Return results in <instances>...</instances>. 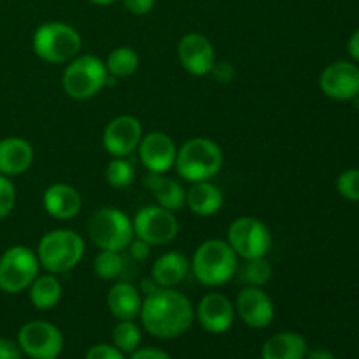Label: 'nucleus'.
Here are the masks:
<instances>
[{"label": "nucleus", "instance_id": "obj_1", "mask_svg": "<svg viewBox=\"0 0 359 359\" xmlns=\"http://www.w3.org/2000/svg\"><path fill=\"white\" fill-rule=\"evenodd\" d=\"M139 319L144 330L153 337L174 340L191 328L195 309L188 297L175 287H160L149 297H144Z\"/></svg>", "mask_w": 359, "mask_h": 359}, {"label": "nucleus", "instance_id": "obj_2", "mask_svg": "<svg viewBox=\"0 0 359 359\" xmlns=\"http://www.w3.org/2000/svg\"><path fill=\"white\" fill-rule=\"evenodd\" d=\"M238 270V256L226 241L209 238L196 248L191 259L195 279L205 287H219L230 283Z\"/></svg>", "mask_w": 359, "mask_h": 359}, {"label": "nucleus", "instance_id": "obj_3", "mask_svg": "<svg viewBox=\"0 0 359 359\" xmlns=\"http://www.w3.org/2000/svg\"><path fill=\"white\" fill-rule=\"evenodd\" d=\"M224 153L216 140L209 137H193L177 149L175 172L186 182L210 181L221 172Z\"/></svg>", "mask_w": 359, "mask_h": 359}, {"label": "nucleus", "instance_id": "obj_4", "mask_svg": "<svg viewBox=\"0 0 359 359\" xmlns=\"http://www.w3.org/2000/svg\"><path fill=\"white\" fill-rule=\"evenodd\" d=\"M86 245L77 231L58 228L42 235L37 245V258L42 269L49 273H67L83 259Z\"/></svg>", "mask_w": 359, "mask_h": 359}, {"label": "nucleus", "instance_id": "obj_5", "mask_svg": "<svg viewBox=\"0 0 359 359\" xmlns=\"http://www.w3.org/2000/svg\"><path fill=\"white\" fill-rule=\"evenodd\" d=\"M32 48L42 62L67 65L70 60L81 55L83 39L72 25L63 21H48L35 30Z\"/></svg>", "mask_w": 359, "mask_h": 359}, {"label": "nucleus", "instance_id": "obj_6", "mask_svg": "<svg viewBox=\"0 0 359 359\" xmlns=\"http://www.w3.org/2000/svg\"><path fill=\"white\" fill-rule=\"evenodd\" d=\"M105 63L93 55H77L62 74V88L72 100H91L107 86Z\"/></svg>", "mask_w": 359, "mask_h": 359}, {"label": "nucleus", "instance_id": "obj_7", "mask_svg": "<svg viewBox=\"0 0 359 359\" xmlns=\"http://www.w3.org/2000/svg\"><path fill=\"white\" fill-rule=\"evenodd\" d=\"M88 237L98 249L125 251L135 237L132 217L116 207H100L88 221Z\"/></svg>", "mask_w": 359, "mask_h": 359}, {"label": "nucleus", "instance_id": "obj_8", "mask_svg": "<svg viewBox=\"0 0 359 359\" xmlns=\"http://www.w3.org/2000/svg\"><path fill=\"white\" fill-rule=\"evenodd\" d=\"M37 252L27 245H11L0 256V291L6 294H20L28 290L39 276Z\"/></svg>", "mask_w": 359, "mask_h": 359}, {"label": "nucleus", "instance_id": "obj_9", "mask_svg": "<svg viewBox=\"0 0 359 359\" xmlns=\"http://www.w3.org/2000/svg\"><path fill=\"white\" fill-rule=\"evenodd\" d=\"M226 242L235 255L242 259L266 258L272 248V233L262 219L252 216H241L228 226Z\"/></svg>", "mask_w": 359, "mask_h": 359}, {"label": "nucleus", "instance_id": "obj_10", "mask_svg": "<svg viewBox=\"0 0 359 359\" xmlns=\"http://www.w3.org/2000/svg\"><path fill=\"white\" fill-rule=\"evenodd\" d=\"M132 223L135 237L142 238L151 248L170 244L179 235V221L175 212L156 203L140 207Z\"/></svg>", "mask_w": 359, "mask_h": 359}, {"label": "nucleus", "instance_id": "obj_11", "mask_svg": "<svg viewBox=\"0 0 359 359\" xmlns=\"http://www.w3.org/2000/svg\"><path fill=\"white\" fill-rule=\"evenodd\" d=\"M21 353L32 359H58L63 351V335L49 321H30L18 332Z\"/></svg>", "mask_w": 359, "mask_h": 359}, {"label": "nucleus", "instance_id": "obj_12", "mask_svg": "<svg viewBox=\"0 0 359 359\" xmlns=\"http://www.w3.org/2000/svg\"><path fill=\"white\" fill-rule=\"evenodd\" d=\"M144 130L135 116L123 114L111 119L102 133V146L112 158H128L137 151Z\"/></svg>", "mask_w": 359, "mask_h": 359}, {"label": "nucleus", "instance_id": "obj_13", "mask_svg": "<svg viewBox=\"0 0 359 359\" xmlns=\"http://www.w3.org/2000/svg\"><path fill=\"white\" fill-rule=\"evenodd\" d=\"M235 312L252 330L269 328L276 318V305L263 287L245 286L235 300Z\"/></svg>", "mask_w": 359, "mask_h": 359}, {"label": "nucleus", "instance_id": "obj_14", "mask_svg": "<svg viewBox=\"0 0 359 359\" xmlns=\"http://www.w3.org/2000/svg\"><path fill=\"white\" fill-rule=\"evenodd\" d=\"M319 88L332 100H353L359 93V67L347 60L330 63L319 76Z\"/></svg>", "mask_w": 359, "mask_h": 359}, {"label": "nucleus", "instance_id": "obj_15", "mask_svg": "<svg viewBox=\"0 0 359 359\" xmlns=\"http://www.w3.org/2000/svg\"><path fill=\"white\" fill-rule=\"evenodd\" d=\"M177 56L182 69L195 77L209 76L216 60V51L209 39L198 32L182 35L177 44Z\"/></svg>", "mask_w": 359, "mask_h": 359}, {"label": "nucleus", "instance_id": "obj_16", "mask_svg": "<svg viewBox=\"0 0 359 359\" xmlns=\"http://www.w3.org/2000/svg\"><path fill=\"white\" fill-rule=\"evenodd\" d=\"M137 153L149 174H167L175 165L177 146L165 132H149L142 135Z\"/></svg>", "mask_w": 359, "mask_h": 359}, {"label": "nucleus", "instance_id": "obj_17", "mask_svg": "<svg viewBox=\"0 0 359 359\" xmlns=\"http://www.w3.org/2000/svg\"><path fill=\"white\" fill-rule=\"evenodd\" d=\"M235 304L223 293H207L195 311L196 321L207 333L223 335L235 323Z\"/></svg>", "mask_w": 359, "mask_h": 359}, {"label": "nucleus", "instance_id": "obj_18", "mask_svg": "<svg viewBox=\"0 0 359 359\" xmlns=\"http://www.w3.org/2000/svg\"><path fill=\"white\" fill-rule=\"evenodd\" d=\"M42 205L53 219L69 221L79 216L83 209V196L74 186L67 182H55L44 189Z\"/></svg>", "mask_w": 359, "mask_h": 359}, {"label": "nucleus", "instance_id": "obj_19", "mask_svg": "<svg viewBox=\"0 0 359 359\" xmlns=\"http://www.w3.org/2000/svg\"><path fill=\"white\" fill-rule=\"evenodd\" d=\"M34 147L23 137H6L0 140V174L16 177L34 163Z\"/></svg>", "mask_w": 359, "mask_h": 359}, {"label": "nucleus", "instance_id": "obj_20", "mask_svg": "<svg viewBox=\"0 0 359 359\" xmlns=\"http://www.w3.org/2000/svg\"><path fill=\"white\" fill-rule=\"evenodd\" d=\"M142 294L139 287L126 280L112 284L107 293V307L118 321H135L142 311Z\"/></svg>", "mask_w": 359, "mask_h": 359}, {"label": "nucleus", "instance_id": "obj_21", "mask_svg": "<svg viewBox=\"0 0 359 359\" xmlns=\"http://www.w3.org/2000/svg\"><path fill=\"white\" fill-rule=\"evenodd\" d=\"M223 191L210 181L193 182L186 189V207L198 217H210L223 207Z\"/></svg>", "mask_w": 359, "mask_h": 359}, {"label": "nucleus", "instance_id": "obj_22", "mask_svg": "<svg viewBox=\"0 0 359 359\" xmlns=\"http://www.w3.org/2000/svg\"><path fill=\"white\" fill-rule=\"evenodd\" d=\"M191 262L182 252L168 251L161 255L151 266V277L160 287H175L188 277Z\"/></svg>", "mask_w": 359, "mask_h": 359}, {"label": "nucleus", "instance_id": "obj_23", "mask_svg": "<svg viewBox=\"0 0 359 359\" xmlns=\"http://www.w3.org/2000/svg\"><path fill=\"white\" fill-rule=\"evenodd\" d=\"M144 186L153 193L156 205L177 212L186 207V189L175 179L167 177L165 174H149L144 179Z\"/></svg>", "mask_w": 359, "mask_h": 359}, {"label": "nucleus", "instance_id": "obj_24", "mask_svg": "<svg viewBox=\"0 0 359 359\" xmlns=\"http://www.w3.org/2000/svg\"><path fill=\"white\" fill-rule=\"evenodd\" d=\"M307 340L297 332H280L270 337L262 349V359H305Z\"/></svg>", "mask_w": 359, "mask_h": 359}, {"label": "nucleus", "instance_id": "obj_25", "mask_svg": "<svg viewBox=\"0 0 359 359\" xmlns=\"http://www.w3.org/2000/svg\"><path fill=\"white\" fill-rule=\"evenodd\" d=\"M63 294L62 283L55 273H39L28 286V298L37 311H51L60 304Z\"/></svg>", "mask_w": 359, "mask_h": 359}, {"label": "nucleus", "instance_id": "obj_26", "mask_svg": "<svg viewBox=\"0 0 359 359\" xmlns=\"http://www.w3.org/2000/svg\"><path fill=\"white\" fill-rule=\"evenodd\" d=\"M104 63L109 76L114 77V79H126L137 72L140 60L135 49L130 48V46H119L109 53Z\"/></svg>", "mask_w": 359, "mask_h": 359}, {"label": "nucleus", "instance_id": "obj_27", "mask_svg": "<svg viewBox=\"0 0 359 359\" xmlns=\"http://www.w3.org/2000/svg\"><path fill=\"white\" fill-rule=\"evenodd\" d=\"M142 342V332L135 321H118L112 328V346L118 347L123 354L135 353Z\"/></svg>", "mask_w": 359, "mask_h": 359}, {"label": "nucleus", "instance_id": "obj_28", "mask_svg": "<svg viewBox=\"0 0 359 359\" xmlns=\"http://www.w3.org/2000/svg\"><path fill=\"white\" fill-rule=\"evenodd\" d=\"M93 270L98 279L102 280H116L125 270V258L121 251H107L100 249L93 263Z\"/></svg>", "mask_w": 359, "mask_h": 359}, {"label": "nucleus", "instance_id": "obj_29", "mask_svg": "<svg viewBox=\"0 0 359 359\" xmlns=\"http://www.w3.org/2000/svg\"><path fill=\"white\" fill-rule=\"evenodd\" d=\"M105 181L114 189L130 188L135 181V168L128 158H112L105 168Z\"/></svg>", "mask_w": 359, "mask_h": 359}, {"label": "nucleus", "instance_id": "obj_30", "mask_svg": "<svg viewBox=\"0 0 359 359\" xmlns=\"http://www.w3.org/2000/svg\"><path fill=\"white\" fill-rule=\"evenodd\" d=\"M273 276V269L265 258H256V259H248L244 266V272L242 277L248 283V286H258L263 287L270 283Z\"/></svg>", "mask_w": 359, "mask_h": 359}, {"label": "nucleus", "instance_id": "obj_31", "mask_svg": "<svg viewBox=\"0 0 359 359\" xmlns=\"http://www.w3.org/2000/svg\"><path fill=\"white\" fill-rule=\"evenodd\" d=\"M337 191L349 202H359V168H347L337 177Z\"/></svg>", "mask_w": 359, "mask_h": 359}, {"label": "nucleus", "instance_id": "obj_32", "mask_svg": "<svg viewBox=\"0 0 359 359\" xmlns=\"http://www.w3.org/2000/svg\"><path fill=\"white\" fill-rule=\"evenodd\" d=\"M16 205V186L11 177L0 174V219L9 216Z\"/></svg>", "mask_w": 359, "mask_h": 359}, {"label": "nucleus", "instance_id": "obj_33", "mask_svg": "<svg viewBox=\"0 0 359 359\" xmlns=\"http://www.w3.org/2000/svg\"><path fill=\"white\" fill-rule=\"evenodd\" d=\"M84 359H125V354L111 344H97L88 349Z\"/></svg>", "mask_w": 359, "mask_h": 359}, {"label": "nucleus", "instance_id": "obj_34", "mask_svg": "<svg viewBox=\"0 0 359 359\" xmlns=\"http://www.w3.org/2000/svg\"><path fill=\"white\" fill-rule=\"evenodd\" d=\"M209 76H212L216 79V83L228 84L233 81L235 77V69L230 62H216L214 63L212 70H210Z\"/></svg>", "mask_w": 359, "mask_h": 359}, {"label": "nucleus", "instance_id": "obj_35", "mask_svg": "<svg viewBox=\"0 0 359 359\" xmlns=\"http://www.w3.org/2000/svg\"><path fill=\"white\" fill-rule=\"evenodd\" d=\"M156 0H123V6L133 16H144L154 9Z\"/></svg>", "mask_w": 359, "mask_h": 359}, {"label": "nucleus", "instance_id": "obj_36", "mask_svg": "<svg viewBox=\"0 0 359 359\" xmlns=\"http://www.w3.org/2000/svg\"><path fill=\"white\" fill-rule=\"evenodd\" d=\"M130 251V256H132L135 262H146L151 255V245L147 242H144L142 238L133 237V241L130 242V245L126 248Z\"/></svg>", "mask_w": 359, "mask_h": 359}, {"label": "nucleus", "instance_id": "obj_37", "mask_svg": "<svg viewBox=\"0 0 359 359\" xmlns=\"http://www.w3.org/2000/svg\"><path fill=\"white\" fill-rule=\"evenodd\" d=\"M130 359H172L170 354L158 347H142L130 354Z\"/></svg>", "mask_w": 359, "mask_h": 359}, {"label": "nucleus", "instance_id": "obj_38", "mask_svg": "<svg viewBox=\"0 0 359 359\" xmlns=\"http://www.w3.org/2000/svg\"><path fill=\"white\" fill-rule=\"evenodd\" d=\"M21 347L9 339H0V359H21Z\"/></svg>", "mask_w": 359, "mask_h": 359}, {"label": "nucleus", "instance_id": "obj_39", "mask_svg": "<svg viewBox=\"0 0 359 359\" xmlns=\"http://www.w3.org/2000/svg\"><path fill=\"white\" fill-rule=\"evenodd\" d=\"M158 290H160V286H158V283L151 276L144 277V279L140 280L139 291H140V294H144V297H149V294H153L154 291H158Z\"/></svg>", "mask_w": 359, "mask_h": 359}, {"label": "nucleus", "instance_id": "obj_40", "mask_svg": "<svg viewBox=\"0 0 359 359\" xmlns=\"http://www.w3.org/2000/svg\"><path fill=\"white\" fill-rule=\"evenodd\" d=\"M347 53H349L354 62H359V28L347 41Z\"/></svg>", "mask_w": 359, "mask_h": 359}, {"label": "nucleus", "instance_id": "obj_41", "mask_svg": "<svg viewBox=\"0 0 359 359\" xmlns=\"http://www.w3.org/2000/svg\"><path fill=\"white\" fill-rule=\"evenodd\" d=\"M307 359H337L335 354L332 353L330 349H325V347H318V349H312L309 351Z\"/></svg>", "mask_w": 359, "mask_h": 359}, {"label": "nucleus", "instance_id": "obj_42", "mask_svg": "<svg viewBox=\"0 0 359 359\" xmlns=\"http://www.w3.org/2000/svg\"><path fill=\"white\" fill-rule=\"evenodd\" d=\"M91 4H95V6H111V4L118 2V0H90Z\"/></svg>", "mask_w": 359, "mask_h": 359}, {"label": "nucleus", "instance_id": "obj_43", "mask_svg": "<svg viewBox=\"0 0 359 359\" xmlns=\"http://www.w3.org/2000/svg\"><path fill=\"white\" fill-rule=\"evenodd\" d=\"M353 102H354V105H356V109H359V93L353 98Z\"/></svg>", "mask_w": 359, "mask_h": 359}]
</instances>
